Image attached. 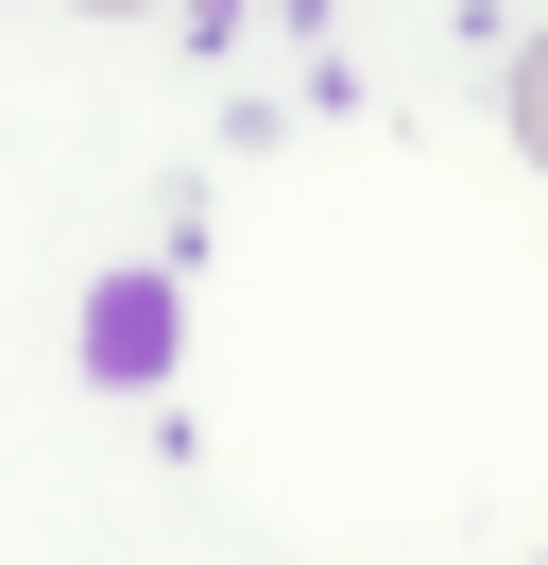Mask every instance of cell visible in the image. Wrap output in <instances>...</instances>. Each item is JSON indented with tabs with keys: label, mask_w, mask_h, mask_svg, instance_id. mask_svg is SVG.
<instances>
[{
	"label": "cell",
	"mask_w": 548,
	"mask_h": 565,
	"mask_svg": "<svg viewBox=\"0 0 548 565\" xmlns=\"http://www.w3.org/2000/svg\"><path fill=\"white\" fill-rule=\"evenodd\" d=\"M514 138H531V172H548V35L514 52Z\"/></svg>",
	"instance_id": "cell-1"
},
{
	"label": "cell",
	"mask_w": 548,
	"mask_h": 565,
	"mask_svg": "<svg viewBox=\"0 0 548 565\" xmlns=\"http://www.w3.org/2000/svg\"><path fill=\"white\" fill-rule=\"evenodd\" d=\"M86 18H137V0H86Z\"/></svg>",
	"instance_id": "cell-2"
}]
</instances>
